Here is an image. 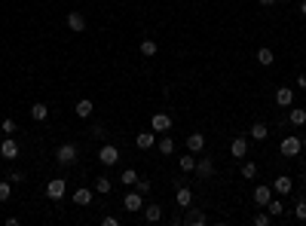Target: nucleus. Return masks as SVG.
Wrapping results in <instances>:
<instances>
[{"label": "nucleus", "instance_id": "nucleus-1", "mask_svg": "<svg viewBox=\"0 0 306 226\" xmlns=\"http://www.w3.org/2000/svg\"><path fill=\"white\" fill-rule=\"evenodd\" d=\"M77 156H80V150H77V144H61V147H56V162L59 165H74L77 162Z\"/></svg>", "mask_w": 306, "mask_h": 226}, {"label": "nucleus", "instance_id": "nucleus-2", "mask_svg": "<svg viewBox=\"0 0 306 226\" xmlns=\"http://www.w3.org/2000/svg\"><path fill=\"white\" fill-rule=\"evenodd\" d=\"M64 193H67V181H64V178H52V181H46V196H49L52 202H61Z\"/></svg>", "mask_w": 306, "mask_h": 226}, {"label": "nucleus", "instance_id": "nucleus-3", "mask_svg": "<svg viewBox=\"0 0 306 226\" xmlns=\"http://www.w3.org/2000/svg\"><path fill=\"white\" fill-rule=\"evenodd\" d=\"M98 162H101L104 168H107V165H117V162H120V150H117L114 144L104 141V144L98 147Z\"/></svg>", "mask_w": 306, "mask_h": 226}, {"label": "nucleus", "instance_id": "nucleus-4", "mask_svg": "<svg viewBox=\"0 0 306 226\" xmlns=\"http://www.w3.org/2000/svg\"><path fill=\"white\" fill-rule=\"evenodd\" d=\"M122 208H125L129 214L144 211V196L138 193V189H129V193H125V199H122Z\"/></svg>", "mask_w": 306, "mask_h": 226}, {"label": "nucleus", "instance_id": "nucleus-5", "mask_svg": "<svg viewBox=\"0 0 306 226\" xmlns=\"http://www.w3.org/2000/svg\"><path fill=\"white\" fill-rule=\"evenodd\" d=\"M300 147H303V144H300V137H297V135H288L285 141H282V147H279V150H282V156L294 159V156H300Z\"/></svg>", "mask_w": 306, "mask_h": 226}, {"label": "nucleus", "instance_id": "nucleus-6", "mask_svg": "<svg viewBox=\"0 0 306 226\" xmlns=\"http://www.w3.org/2000/svg\"><path fill=\"white\" fill-rule=\"evenodd\" d=\"M0 156H3L6 162L19 159V144H15V137H12V135H6V137H3V144H0Z\"/></svg>", "mask_w": 306, "mask_h": 226}, {"label": "nucleus", "instance_id": "nucleus-7", "mask_svg": "<svg viewBox=\"0 0 306 226\" xmlns=\"http://www.w3.org/2000/svg\"><path fill=\"white\" fill-rule=\"evenodd\" d=\"M196 175H199V181H211L214 178V162L208 159V156H202V159H196Z\"/></svg>", "mask_w": 306, "mask_h": 226}, {"label": "nucleus", "instance_id": "nucleus-8", "mask_svg": "<svg viewBox=\"0 0 306 226\" xmlns=\"http://www.w3.org/2000/svg\"><path fill=\"white\" fill-rule=\"evenodd\" d=\"M175 205L187 211V208L193 205V189L190 186H175Z\"/></svg>", "mask_w": 306, "mask_h": 226}, {"label": "nucleus", "instance_id": "nucleus-9", "mask_svg": "<svg viewBox=\"0 0 306 226\" xmlns=\"http://www.w3.org/2000/svg\"><path fill=\"white\" fill-rule=\"evenodd\" d=\"M230 156L242 162L245 156H248V137H233V144H230Z\"/></svg>", "mask_w": 306, "mask_h": 226}, {"label": "nucleus", "instance_id": "nucleus-10", "mask_svg": "<svg viewBox=\"0 0 306 226\" xmlns=\"http://www.w3.org/2000/svg\"><path fill=\"white\" fill-rule=\"evenodd\" d=\"M276 104H279V107H291V104H294V89H291V86H279V89H276Z\"/></svg>", "mask_w": 306, "mask_h": 226}, {"label": "nucleus", "instance_id": "nucleus-11", "mask_svg": "<svg viewBox=\"0 0 306 226\" xmlns=\"http://www.w3.org/2000/svg\"><path fill=\"white\" fill-rule=\"evenodd\" d=\"M150 129L153 132H169L172 129V116L169 113H153L150 116Z\"/></svg>", "mask_w": 306, "mask_h": 226}, {"label": "nucleus", "instance_id": "nucleus-12", "mask_svg": "<svg viewBox=\"0 0 306 226\" xmlns=\"http://www.w3.org/2000/svg\"><path fill=\"white\" fill-rule=\"evenodd\" d=\"M187 150L190 153H202L205 150V135L202 132H190L187 135Z\"/></svg>", "mask_w": 306, "mask_h": 226}, {"label": "nucleus", "instance_id": "nucleus-13", "mask_svg": "<svg viewBox=\"0 0 306 226\" xmlns=\"http://www.w3.org/2000/svg\"><path fill=\"white\" fill-rule=\"evenodd\" d=\"M156 132L150 129V132H138V137H135V147L138 150H153V144H156V137H153Z\"/></svg>", "mask_w": 306, "mask_h": 226}, {"label": "nucleus", "instance_id": "nucleus-14", "mask_svg": "<svg viewBox=\"0 0 306 226\" xmlns=\"http://www.w3.org/2000/svg\"><path fill=\"white\" fill-rule=\"evenodd\" d=\"M67 28L74 31V34H83V31H86V19H83V12H77V9H74V12H67Z\"/></svg>", "mask_w": 306, "mask_h": 226}, {"label": "nucleus", "instance_id": "nucleus-15", "mask_svg": "<svg viewBox=\"0 0 306 226\" xmlns=\"http://www.w3.org/2000/svg\"><path fill=\"white\" fill-rule=\"evenodd\" d=\"M251 199H254V205H260V208H266V202L269 199H273V186H254V196H251Z\"/></svg>", "mask_w": 306, "mask_h": 226}, {"label": "nucleus", "instance_id": "nucleus-16", "mask_svg": "<svg viewBox=\"0 0 306 226\" xmlns=\"http://www.w3.org/2000/svg\"><path fill=\"white\" fill-rule=\"evenodd\" d=\"M288 123L303 129L306 126V107H288Z\"/></svg>", "mask_w": 306, "mask_h": 226}, {"label": "nucleus", "instance_id": "nucleus-17", "mask_svg": "<svg viewBox=\"0 0 306 226\" xmlns=\"http://www.w3.org/2000/svg\"><path fill=\"white\" fill-rule=\"evenodd\" d=\"M273 189H276L279 196H288V193H291V189H294V181L288 178V175H279V178L273 181Z\"/></svg>", "mask_w": 306, "mask_h": 226}, {"label": "nucleus", "instance_id": "nucleus-18", "mask_svg": "<svg viewBox=\"0 0 306 226\" xmlns=\"http://www.w3.org/2000/svg\"><path fill=\"white\" fill-rule=\"evenodd\" d=\"M184 223H190V226H202V223H208V217H205V211H199V208H187V217H184Z\"/></svg>", "mask_w": 306, "mask_h": 226}, {"label": "nucleus", "instance_id": "nucleus-19", "mask_svg": "<svg viewBox=\"0 0 306 226\" xmlns=\"http://www.w3.org/2000/svg\"><path fill=\"white\" fill-rule=\"evenodd\" d=\"M74 113H77L80 119H89V116L95 113V104L89 101V98H80V101H77V107H74Z\"/></svg>", "mask_w": 306, "mask_h": 226}, {"label": "nucleus", "instance_id": "nucleus-20", "mask_svg": "<svg viewBox=\"0 0 306 226\" xmlns=\"http://www.w3.org/2000/svg\"><path fill=\"white\" fill-rule=\"evenodd\" d=\"M144 220H150V223H156V220H163V205H147L144 202Z\"/></svg>", "mask_w": 306, "mask_h": 226}, {"label": "nucleus", "instance_id": "nucleus-21", "mask_svg": "<svg viewBox=\"0 0 306 226\" xmlns=\"http://www.w3.org/2000/svg\"><path fill=\"white\" fill-rule=\"evenodd\" d=\"M92 193H95V189H89V186H80L77 193H74V205H80V208L92 205Z\"/></svg>", "mask_w": 306, "mask_h": 226}, {"label": "nucleus", "instance_id": "nucleus-22", "mask_svg": "<svg viewBox=\"0 0 306 226\" xmlns=\"http://www.w3.org/2000/svg\"><path fill=\"white\" fill-rule=\"evenodd\" d=\"M273 61H276V52L269 49V46L257 49V64H260V67H269V64H273Z\"/></svg>", "mask_w": 306, "mask_h": 226}, {"label": "nucleus", "instance_id": "nucleus-23", "mask_svg": "<svg viewBox=\"0 0 306 226\" xmlns=\"http://www.w3.org/2000/svg\"><path fill=\"white\" fill-rule=\"evenodd\" d=\"M92 189H95L98 196H107V193H111V189H114V181L101 175V178H95V186H92Z\"/></svg>", "mask_w": 306, "mask_h": 226}, {"label": "nucleus", "instance_id": "nucleus-24", "mask_svg": "<svg viewBox=\"0 0 306 226\" xmlns=\"http://www.w3.org/2000/svg\"><path fill=\"white\" fill-rule=\"evenodd\" d=\"M49 116V107H46V104H31V119H34V123H43V119Z\"/></svg>", "mask_w": 306, "mask_h": 226}, {"label": "nucleus", "instance_id": "nucleus-25", "mask_svg": "<svg viewBox=\"0 0 306 226\" xmlns=\"http://www.w3.org/2000/svg\"><path fill=\"white\" fill-rule=\"evenodd\" d=\"M266 211H269V217H282V214H285V202L273 196V199L266 202Z\"/></svg>", "mask_w": 306, "mask_h": 226}, {"label": "nucleus", "instance_id": "nucleus-26", "mask_svg": "<svg viewBox=\"0 0 306 226\" xmlns=\"http://www.w3.org/2000/svg\"><path fill=\"white\" fill-rule=\"evenodd\" d=\"M178 165H181L184 175H190V171L196 168V153H187V156H178Z\"/></svg>", "mask_w": 306, "mask_h": 226}, {"label": "nucleus", "instance_id": "nucleus-27", "mask_svg": "<svg viewBox=\"0 0 306 226\" xmlns=\"http://www.w3.org/2000/svg\"><path fill=\"white\" fill-rule=\"evenodd\" d=\"M156 150H159V156H172V153H175V141H172L169 135L159 137V141H156Z\"/></svg>", "mask_w": 306, "mask_h": 226}, {"label": "nucleus", "instance_id": "nucleus-28", "mask_svg": "<svg viewBox=\"0 0 306 226\" xmlns=\"http://www.w3.org/2000/svg\"><path fill=\"white\" fill-rule=\"evenodd\" d=\"M251 137H254V141H266V137H269V126L266 123H254V126H251Z\"/></svg>", "mask_w": 306, "mask_h": 226}, {"label": "nucleus", "instance_id": "nucleus-29", "mask_svg": "<svg viewBox=\"0 0 306 226\" xmlns=\"http://www.w3.org/2000/svg\"><path fill=\"white\" fill-rule=\"evenodd\" d=\"M156 52H159L156 40H150V37H147V40H141V55H144V58H153Z\"/></svg>", "mask_w": 306, "mask_h": 226}, {"label": "nucleus", "instance_id": "nucleus-30", "mask_svg": "<svg viewBox=\"0 0 306 226\" xmlns=\"http://www.w3.org/2000/svg\"><path fill=\"white\" fill-rule=\"evenodd\" d=\"M242 178H245V181H254V178H257V162L242 159Z\"/></svg>", "mask_w": 306, "mask_h": 226}, {"label": "nucleus", "instance_id": "nucleus-31", "mask_svg": "<svg viewBox=\"0 0 306 226\" xmlns=\"http://www.w3.org/2000/svg\"><path fill=\"white\" fill-rule=\"evenodd\" d=\"M120 183H122V186H135V183H138V171H135V168H125L122 175H120Z\"/></svg>", "mask_w": 306, "mask_h": 226}, {"label": "nucleus", "instance_id": "nucleus-32", "mask_svg": "<svg viewBox=\"0 0 306 226\" xmlns=\"http://www.w3.org/2000/svg\"><path fill=\"white\" fill-rule=\"evenodd\" d=\"M9 196H12V181L6 178V181H0V202H9Z\"/></svg>", "mask_w": 306, "mask_h": 226}, {"label": "nucleus", "instance_id": "nucleus-33", "mask_svg": "<svg viewBox=\"0 0 306 226\" xmlns=\"http://www.w3.org/2000/svg\"><path fill=\"white\" fill-rule=\"evenodd\" d=\"M89 135H92L95 141H104V137H107V132H104V126H101V123H95L92 129H89Z\"/></svg>", "mask_w": 306, "mask_h": 226}, {"label": "nucleus", "instance_id": "nucleus-34", "mask_svg": "<svg viewBox=\"0 0 306 226\" xmlns=\"http://www.w3.org/2000/svg\"><path fill=\"white\" fill-rule=\"evenodd\" d=\"M294 217H297V220H303V223H306V199H300V202H297V205H294Z\"/></svg>", "mask_w": 306, "mask_h": 226}, {"label": "nucleus", "instance_id": "nucleus-35", "mask_svg": "<svg viewBox=\"0 0 306 226\" xmlns=\"http://www.w3.org/2000/svg\"><path fill=\"white\" fill-rule=\"evenodd\" d=\"M269 223H273L269 211H260V214H254V226H269Z\"/></svg>", "mask_w": 306, "mask_h": 226}, {"label": "nucleus", "instance_id": "nucleus-36", "mask_svg": "<svg viewBox=\"0 0 306 226\" xmlns=\"http://www.w3.org/2000/svg\"><path fill=\"white\" fill-rule=\"evenodd\" d=\"M0 129H3L6 135H12V132H15V129H19V126H15V119H9V116H6V119H3V123H0Z\"/></svg>", "mask_w": 306, "mask_h": 226}, {"label": "nucleus", "instance_id": "nucleus-37", "mask_svg": "<svg viewBox=\"0 0 306 226\" xmlns=\"http://www.w3.org/2000/svg\"><path fill=\"white\" fill-rule=\"evenodd\" d=\"M135 189H138V193H141V196H147V193H150V181H141V178H138V183H135Z\"/></svg>", "mask_w": 306, "mask_h": 226}, {"label": "nucleus", "instance_id": "nucleus-38", "mask_svg": "<svg viewBox=\"0 0 306 226\" xmlns=\"http://www.w3.org/2000/svg\"><path fill=\"white\" fill-rule=\"evenodd\" d=\"M9 181H12V186L25 183V171H12V175H9Z\"/></svg>", "mask_w": 306, "mask_h": 226}, {"label": "nucleus", "instance_id": "nucleus-39", "mask_svg": "<svg viewBox=\"0 0 306 226\" xmlns=\"http://www.w3.org/2000/svg\"><path fill=\"white\" fill-rule=\"evenodd\" d=\"M101 223H104V226H120V220H117L114 214H104V220H101Z\"/></svg>", "mask_w": 306, "mask_h": 226}, {"label": "nucleus", "instance_id": "nucleus-40", "mask_svg": "<svg viewBox=\"0 0 306 226\" xmlns=\"http://www.w3.org/2000/svg\"><path fill=\"white\" fill-rule=\"evenodd\" d=\"M297 89H303V92H306V74H300V77H297Z\"/></svg>", "mask_w": 306, "mask_h": 226}, {"label": "nucleus", "instance_id": "nucleus-41", "mask_svg": "<svg viewBox=\"0 0 306 226\" xmlns=\"http://www.w3.org/2000/svg\"><path fill=\"white\" fill-rule=\"evenodd\" d=\"M300 15L306 19V0H300Z\"/></svg>", "mask_w": 306, "mask_h": 226}, {"label": "nucleus", "instance_id": "nucleus-42", "mask_svg": "<svg viewBox=\"0 0 306 226\" xmlns=\"http://www.w3.org/2000/svg\"><path fill=\"white\" fill-rule=\"evenodd\" d=\"M257 3H260V6H273V3H276V0H257Z\"/></svg>", "mask_w": 306, "mask_h": 226}, {"label": "nucleus", "instance_id": "nucleus-43", "mask_svg": "<svg viewBox=\"0 0 306 226\" xmlns=\"http://www.w3.org/2000/svg\"><path fill=\"white\" fill-rule=\"evenodd\" d=\"M300 144H303V150H306V135H303V141H300Z\"/></svg>", "mask_w": 306, "mask_h": 226}, {"label": "nucleus", "instance_id": "nucleus-44", "mask_svg": "<svg viewBox=\"0 0 306 226\" xmlns=\"http://www.w3.org/2000/svg\"><path fill=\"white\" fill-rule=\"evenodd\" d=\"M303 199H306V189H303Z\"/></svg>", "mask_w": 306, "mask_h": 226}]
</instances>
